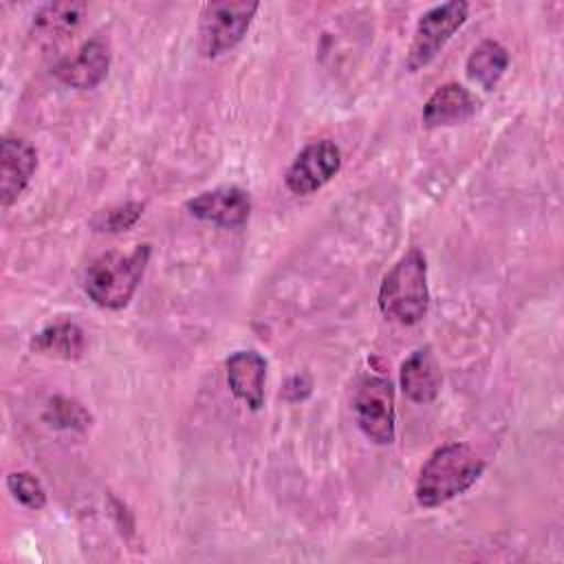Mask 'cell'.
Returning a JSON list of instances; mask_svg holds the SVG:
<instances>
[{
    "mask_svg": "<svg viewBox=\"0 0 564 564\" xmlns=\"http://www.w3.org/2000/svg\"><path fill=\"white\" fill-rule=\"evenodd\" d=\"M46 419L55 425V427H73V430H86L90 425V414L70 399L64 397H55L48 405V414Z\"/></svg>",
    "mask_w": 564,
    "mask_h": 564,
    "instance_id": "d6986e66",
    "label": "cell"
},
{
    "mask_svg": "<svg viewBox=\"0 0 564 564\" xmlns=\"http://www.w3.org/2000/svg\"><path fill=\"white\" fill-rule=\"evenodd\" d=\"M86 348L84 330L75 322H55L31 339V350L55 359H79Z\"/></svg>",
    "mask_w": 564,
    "mask_h": 564,
    "instance_id": "5bb4252c",
    "label": "cell"
},
{
    "mask_svg": "<svg viewBox=\"0 0 564 564\" xmlns=\"http://www.w3.org/2000/svg\"><path fill=\"white\" fill-rule=\"evenodd\" d=\"M86 4L82 2H51L44 4L35 15H33V31L42 40H62L68 33H73L82 18H84Z\"/></svg>",
    "mask_w": 564,
    "mask_h": 564,
    "instance_id": "2e32d148",
    "label": "cell"
},
{
    "mask_svg": "<svg viewBox=\"0 0 564 564\" xmlns=\"http://www.w3.org/2000/svg\"><path fill=\"white\" fill-rule=\"evenodd\" d=\"M225 370L234 397L251 410H260L264 405L267 359L256 350H236L227 357Z\"/></svg>",
    "mask_w": 564,
    "mask_h": 564,
    "instance_id": "8fae6325",
    "label": "cell"
},
{
    "mask_svg": "<svg viewBox=\"0 0 564 564\" xmlns=\"http://www.w3.org/2000/svg\"><path fill=\"white\" fill-rule=\"evenodd\" d=\"M478 110V99L460 84L447 82L438 86L423 106V123L427 128L456 126L474 117Z\"/></svg>",
    "mask_w": 564,
    "mask_h": 564,
    "instance_id": "7c38bea8",
    "label": "cell"
},
{
    "mask_svg": "<svg viewBox=\"0 0 564 564\" xmlns=\"http://www.w3.org/2000/svg\"><path fill=\"white\" fill-rule=\"evenodd\" d=\"M258 2L220 0L207 2L200 11L198 46L205 57H218L234 48L249 31Z\"/></svg>",
    "mask_w": 564,
    "mask_h": 564,
    "instance_id": "277c9868",
    "label": "cell"
},
{
    "mask_svg": "<svg viewBox=\"0 0 564 564\" xmlns=\"http://www.w3.org/2000/svg\"><path fill=\"white\" fill-rule=\"evenodd\" d=\"M7 487H9L11 496L29 509H42L46 505V491H44L42 482L29 471L9 474L7 476Z\"/></svg>",
    "mask_w": 564,
    "mask_h": 564,
    "instance_id": "e0dca14e",
    "label": "cell"
},
{
    "mask_svg": "<svg viewBox=\"0 0 564 564\" xmlns=\"http://www.w3.org/2000/svg\"><path fill=\"white\" fill-rule=\"evenodd\" d=\"M110 68V48L101 37H93L73 55L57 64L55 75L70 88L88 90L99 86Z\"/></svg>",
    "mask_w": 564,
    "mask_h": 564,
    "instance_id": "30bf717a",
    "label": "cell"
},
{
    "mask_svg": "<svg viewBox=\"0 0 564 564\" xmlns=\"http://www.w3.org/2000/svg\"><path fill=\"white\" fill-rule=\"evenodd\" d=\"M150 260V245H139L130 253L108 251L99 256L86 271L84 289L88 297L104 308H123L145 271Z\"/></svg>",
    "mask_w": 564,
    "mask_h": 564,
    "instance_id": "3957f363",
    "label": "cell"
},
{
    "mask_svg": "<svg viewBox=\"0 0 564 564\" xmlns=\"http://www.w3.org/2000/svg\"><path fill=\"white\" fill-rule=\"evenodd\" d=\"M427 264L421 249L412 247L386 273L379 289L381 313L403 326L421 322L427 313Z\"/></svg>",
    "mask_w": 564,
    "mask_h": 564,
    "instance_id": "7a4b0ae2",
    "label": "cell"
},
{
    "mask_svg": "<svg viewBox=\"0 0 564 564\" xmlns=\"http://www.w3.org/2000/svg\"><path fill=\"white\" fill-rule=\"evenodd\" d=\"M485 471L482 458L465 443H447L432 452L419 471L414 496L421 507H441L467 491Z\"/></svg>",
    "mask_w": 564,
    "mask_h": 564,
    "instance_id": "6da1fadb",
    "label": "cell"
},
{
    "mask_svg": "<svg viewBox=\"0 0 564 564\" xmlns=\"http://www.w3.org/2000/svg\"><path fill=\"white\" fill-rule=\"evenodd\" d=\"M187 212L205 223L218 227H242L251 216V198L238 185H223L207 192H200L192 200H187Z\"/></svg>",
    "mask_w": 564,
    "mask_h": 564,
    "instance_id": "ba28073f",
    "label": "cell"
},
{
    "mask_svg": "<svg viewBox=\"0 0 564 564\" xmlns=\"http://www.w3.org/2000/svg\"><path fill=\"white\" fill-rule=\"evenodd\" d=\"M507 66H509L507 48L496 40H482L469 53L465 70L471 82H476L485 90H491L505 75Z\"/></svg>",
    "mask_w": 564,
    "mask_h": 564,
    "instance_id": "9a60e30c",
    "label": "cell"
},
{
    "mask_svg": "<svg viewBox=\"0 0 564 564\" xmlns=\"http://www.w3.org/2000/svg\"><path fill=\"white\" fill-rule=\"evenodd\" d=\"M355 419L375 445L394 441V390L386 377H366L355 394Z\"/></svg>",
    "mask_w": 564,
    "mask_h": 564,
    "instance_id": "8992f818",
    "label": "cell"
},
{
    "mask_svg": "<svg viewBox=\"0 0 564 564\" xmlns=\"http://www.w3.org/2000/svg\"><path fill=\"white\" fill-rule=\"evenodd\" d=\"M37 167L35 148L20 137H4L0 145V200L9 207L29 185Z\"/></svg>",
    "mask_w": 564,
    "mask_h": 564,
    "instance_id": "9c48e42d",
    "label": "cell"
},
{
    "mask_svg": "<svg viewBox=\"0 0 564 564\" xmlns=\"http://www.w3.org/2000/svg\"><path fill=\"white\" fill-rule=\"evenodd\" d=\"M401 390L414 403H432L441 390V370L432 350H414L401 366Z\"/></svg>",
    "mask_w": 564,
    "mask_h": 564,
    "instance_id": "4fadbf2b",
    "label": "cell"
},
{
    "mask_svg": "<svg viewBox=\"0 0 564 564\" xmlns=\"http://www.w3.org/2000/svg\"><path fill=\"white\" fill-rule=\"evenodd\" d=\"M339 165L341 152L333 141H313L293 159L284 174V183L293 194L306 196L324 187L339 172Z\"/></svg>",
    "mask_w": 564,
    "mask_h": 564,
    "instance_id": "52a82bcc",
    "label": "cell"
},
{
    "mask_svg": "<svg viewBox=\"0 0 564 564\" xmlns=\"http://www.w3.org/2000/svg\"><path fill=\"white\" fill-rule=\"evenodd\" d=\"M143 214V205L141 203H126V205H117V207H110V209H104L99 212L95 218H93V227L97 231H110V234H117V231H126L130 229Z\"/></svg>",
    "mask_w": 564,
    "mask_h": 564,
    "instance_id": "ac0fdd59",
    "label": "cell"
},
{
    "mask_svg": "<svg viewBox=\"0 0 564 564\" xmlns=\"http://www.w3.org/2000/svg\"><path fill=\"white\" fill-rule=\"evenodd\" d=\"M467 11H469L467 2L452 0V2H443L427 9L419 18L414 37L405 57V66L410 73H416L419 68L427 66L441 53V48L452 40V35L465 24Z\"/></svg>",
    "mask_w": 564,
    "mask_h": 564,
    "instance_id": "5b68a950",
    "label": "cell"
}]
</instances>
